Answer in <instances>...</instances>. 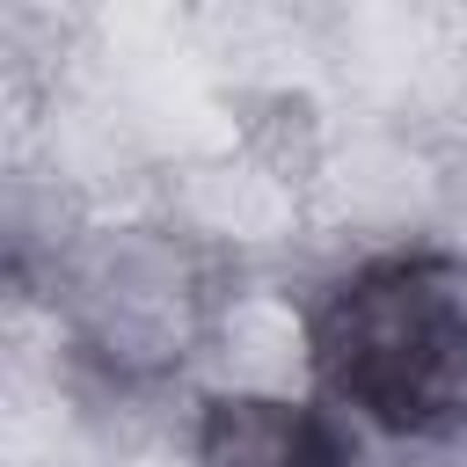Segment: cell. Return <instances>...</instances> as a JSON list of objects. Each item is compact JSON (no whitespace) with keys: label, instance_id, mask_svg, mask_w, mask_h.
<instances>
[{"label":"cell","instance_id":"1","mask_svg":"<svg viewBox=\"0 0 467 467\" xmlns=\"http://www.w3.org/2000/svg\"><path fill=\"white\" fill-rule=\"evenodd\" d=\"M314 372L379 431H467V263L387 255L343 277L314 314Z\"/></svg>","mask_w":467,"mask_h":467},{"label":"cell","instance_id":"2","mask_svg":"<svg viewBox=\"0 0 467 467\" xmlns=\"http://www.w3.org/2000/svg\"><path fill=\"white\" fill-rule=\"evenodd\" d=\"M204 452L219 467H350V445L336 438V423L285 401H219Z\"/></svg>","mask_w":467,"mask_h":467}]
</instances>
